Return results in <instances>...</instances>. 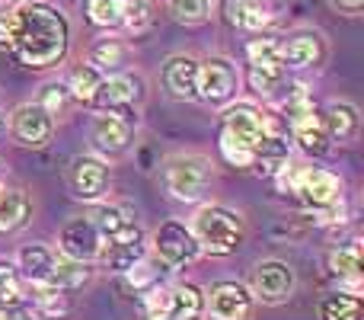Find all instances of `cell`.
Here are the masks:
<instances>
[{"label": "cell", "instance_id": "6da1fadb", "mask_svg": "<svg viewBox=\"0 0 364 320\" xmlns=\"http://www.w3.org/2000/svg\"><path fill=\"white\" fill-rule=\"evenodd\" d=\"M68 19L61 10L48 4H26L13 13V38L10 48L26 68H51L68 51Z\"/></svg>", "mask_w": 364, "mask_h": 320}, {"label": "cell", "instance_id": "7a4b0ae2", "mask_svg": "<svg viewBox=\"0 0 364 320\" xmlns=\"http://www.w3.org/2000/svg\"><path fill=\"white\" fill-rule=\"evenodd\" d=\"M188 231L198 240L201 250H208L211 257H227V253H233L243 244L246 227L237 212H230L224 205H208L195 215V224Z\"/></svg>", "mask_w": 364, "mask_h": 320}, {"label": "cell", "instance_id": "3957f363", "mask_svg": "<svg viewBox=\"0 0 364 320\" xmlns=\"http://www.w3.org/2000/svg\"><path fill=\"white\" fill-rule=\"evenodd\" d=\"M246 58H250V81H252V90L262 96H272L275 90L284 87V68L282 61V42L272 36H262V38H252L246 45Z\"/></svg>", "mask_w": 364, "mask_h": 320}, {"label": "cell", "instance_id": "277c9868", "mask_svg": "<svg viewBox=\"0 0 364 320\" xmlns=\"http://www.w3.org/2000/svg\"><path fill=\"white\" fill-rule=\"evenodd\" d=\"M284 109H288V122L291 132H294V141H301V148L307 154H323L329 148V132L323 125V115L316 113V106L307 100L304 87H294V93L284 100Z\"/></svg>", "mask_w": 364, "mask_h": 320}, {"label": "cell", "instance_id": "5b68a950", "mask_svg": "<svg viewBox=\"0 0 364 320\" xmlns=\"http://www.w3.org/2000/svg\"><path fill=\"white\" fill-rule=\"evenodd\" d=\"M282 182H288L307 208H333L342 199V180L329 170L307 167V170H291V176L282 167Z\"/></svg>", "mask_w": 364, "mask_h": 320}, {"label": "cell", "instance_id": "8992f818", "mask_svg": "<svg viewBox=\"0 0 364 320\" xmlns=\"http://www.w3.org/2000/svg\"><path fill=\"white\" fill-rule=\"evenodd\" d=\"M166 186L182 202H198L205 189L211 186V163L198 154H186V158H173L166 167Z\"/></svg>", "mask_w": 364, "mask_h": 320}, {"label": "cell", "instance_id": "52a82bcc", "mask_svg": "<svg viewBox=\"0 0 364 320\" xmlns=\"http://www.w3.org/2000/svg\"><path fill=\"white\" fill-rule=\"evenodd\" d=\"M237 68H233L227 58H208L198 64V100L220 106V103L233 100L237 93Z\"/></svg>", "mask_w": 364, "mask_h": 320}, {"label": "cell", "instance_id": "ba28073f", "mask_svg": "<svg viewBox=\"0 0 364 320\" xmlns=\"http://www.w3.org/2000/svg\"><path fill=\"white\" fill-rule=\"evenodd\" d=\"M154 247H157V257L164 259L170 269H182V266H188L201 253L198 240H195L192 231H188L186 224H179V221L160 224V231L154 234Z\"/></svg>", "mask_w": 364, "mask_h": 320}, {"label": "cell", "instance_id": "9c48e42d", "mask_svg": "<svg viewBox=\"0 0 364 320\" xmlns=\"http://www.w3.org/2000/svg\"><path fill=\"white\" fill-rule=\"evenodd\" d=\"M208 314L211 320H250L252 291L240 282H218L208 291Z\"/></svg>", "mask_w": 364, "mask_h": 320}, {"label": "cell", "instance_id": "30bf717a", "mask_svg": "<svg viewBox=\"0 0 364 320\" xmlns=\"http://www.w3.org/2000/svg\"><path fill=\"white\" fill-rule=\"evenodd\" d=\"M294 291V269L288 263H278V259H269V263H259L256 272H252V295L265 304H282L291 298Z\"/></svg>", "mask_w": 364, "mask_h": 320}, {"label": "cell", "instance_id": "8fae6325", "mask_svg": "<svg viewBox=\"0 0 364 320\" xmlns=\"http://www.w3.org/2000/svg\"><path fill=\"white\" fill-rule=\"evenodd\" d=\"M58 247H61V253L68 259L90 263V259L100 257L102 237H100V231L93 227V221L90 218H74V221H68V224L61 227V234H58Z\"/></svg>", "mask_w": 364, "mask_h": 320}, {"label": "cell", "instance_id": "7c38bea8", "mask_svg": "<svg viewBox=\"0 0 364 320\" xmlns=\"http://www.w3.org/2000/svg\"><path fill=\"white\" fill-rule=\"evenodd\" d=\"M68 186L77 199L93 202L109 189V167L100 158H74L68 167Z\"/></svg>", "mask_w": 364, "mask_h": 320}, {"label": "cell", "instance_id": "4fadbf2b", "mask_svg": "<svg viewBox=\"0 0 364 320\" xmlns=\"http://www.w3.org/2000/svg\"><path fill=\"white\" fill-rule=\"evenodd\" d=\"M10 132L19 145L42 148V145H48L51 132H55V115H48L38 103H26V106H19L16 113H13Z\"/></svg>", "mask_w": 364, "mask_h": 320}, {"label": "cell", "instance_id": "5bb4252c", "mask_svg": "<svg viewBox=\"0 0 364 320\" xmlns=\"http://www.w3.org/2000/svg\"><path fill=\"white\" fill-rule=\"evenodd\" d=\"M106 240H109L106 250H100V253L109 269H115V272H128L144 257V231H141L134 221H128L122 231H115L112 237H106Z\"/></svg>", "mask_w": 364, "mask_h": 320}, {"label": "cell", "instance_id": "9a60e30c", "mask_svg": "<svg viewBox=\"0 0 364 320\" xmlns=\"http://www.w3.org/2000/svg\"><path fill=\"white\" fill-rule=\"evenodd\" d=\"M128 141H132V119L125 115V109H106L102 115H96L93 145L102 154H122Z\"/></svg>", "mask_w": 364, "mask_h": 320}, {"label": "cell", "instance_id": "2e32d148", "mask_svg": "<svg viewBox=\"0 0 364 320\" xmlns=\"http://www.w3.org/2000/svg\"><path fill=\"white\" fill-rule=\"evenodd\" d=\"M141 100V81L132 74H115L109 81H100L93 103L106 113V109H128L132 103Z\"/></svg>", "mask_w": 364, "mask_h": 320}, {"label": "cell", "instance_id": "e0dca14e", "mask_svg": "<svg viewBox=\"0 0 364 320\" xmlns=\"http://www.w3.org/2000/svg\"><path fill=\"white\" fill-rule=\"evenodd\" d=\"M164 83L176 100H198V61L188 55H176L166 61Z\"/></svg>", "mask_w": 364, "mask_h": 320}, {"label": "cell", "instance_id": "ac0fdd59", "mask_svg": "<svg viewBox=\"0 0 364 320\" xmlns=\"http://www.w3.org/2000/svg\"><path fill=\"white\" fill-rule=\"evenodd\" d=\"M320 55H323V45H320V36H314V32H297V36L282 42L284 68H310V64L320 61Z\"/></svg>", "mask_w": 364, "mask_h": 320}, {"label": "cell", "instance_id": "d6986e66", "mask_svg": "<svg viewBox=\"0 0 364 320\" xmlns=\"http://www.w3.org/2000/svg\"><path fill=\"white\" fill-rule=\"evenodd\" d=\"M227 23L250 32H262L272 23V10L265 0H227Z\"/></svg>", "mask_w": 364, "mask_h": 320}, {"label": "cell", "instance_id": "ffe728a7", "mask_svg": "<svg viewBox=\"0 0 364 320\" xmlns=\"http://www.w3.org/2000/svg\"><path fill=\"white\" fill-rule=\"evenodd\" d=\"M51 269H55V253L42 244H29L19 250V272L29 279L32 285H48Z\"/></svg>", "mask_w": 364, "mask_h": 320}, {"label": "cell", "instance_id": "44dd1931", "mask_svg": "<svg viewBox=\"0 0 364 320\" xmlns=\"http://www.w3.org/2000/svg\"><path fill=\"white\" fill-rule=\"evenodd\" d=\"M32 215V202L26 192L19 189H4L0 192V234H13L29 221Z\"/></svg>", "mask_w": 364, "mask_h": 320}, {"label": "cell", "instance_id": "7402d4cb", "mask_svg": "<svg viewBox=\"0 0 364 320\" xmlns=\"http://www.w3.org/2000/svg\"><path fill=\"white\" fill-rule=\"evenodd\" d=\"M166 314L173 320H198L205 314V295H201L195 285H179L170 289V304H166Z\"/></svg>", "mask_w": 364, "mask_h": 320}, {"label": "cell", "instance_id": "603a6c76", "mask_svg": "<svg viewBox=\"0 0 364 320\" xmlns=\"http://www.w3.org/2000/svg\"><path fill=\"white\" fill-rule=\"evenodd\" d=\"M323 125H326L329 138H352L355 132H358V109L348 106V103H333V106L326 109V115H323Z\"/></svg>", "mask_w": 364, "mask_h": 320}, {"label": "cell", "instance_id": "cb8c5ba5", "mask_svg": "<svg viewBox=\"0 0 364 320\" xmlns=\"http://www.w3.org/2000/svg\"><path fill=\"white\" fill-rule=\"evenodd\" d=\"M323 320H361V298L352 291H339V295L323 298L320 304Z\"/></svg>", "mask_w": 364, "mask_h": 320}, {"label": "cell", "instance_id": "d4e9b609", "mask_svg": "<svg viewBox=\"0 0 364 320\" xmlns=\"http://www.w3.org/2000/svg\"><path fill=\"white\" fill-rule=\"evenodd\" d=\"M100 81H102L100 68H93V64H80V68H74L70 77H68V93L80 103H93Z\"/></svg>", "mask_w": 364, "mask_h": 320}, {"label": "cell", "instance_id": "484cf974", "mask_svg": "<svg viewBox=\"0 0 364 320\" xmlns=\"http://www.w3.org/2000/svg\"><path fill=\"white\" fill-rule=\"evenodd\" d=\"M90 279V269H87V263H77V259H58L55 257V269H51V279H48V285H55V289H77V285H83Z\"/></svg>", "mask_w": 364, "mask_h": 320}, {"label": "cell", "instance_id": "4316f807", "mask_svg": "<svg viewBox=\"0 0 364 320\" xmlns=\"http://www.w3.org/2000/svg\"><path fill=\"white\" fill-rule=\"evenodd\" d=\"M329 269H333V276L348 279L352 285H358L361 247H358V244H352V247H339V250H333V253H329Z\"/></svg>", "mask_w": 364, "mask_h": 320}, {"label": "cell", "instance_id": "83f0119b", "mask_svg": "<svg viewBox=\"0 0 364 320\" xmlns=\"http://www.w3.org/2000/svg\"><path fill=\"white\" fill-rule=\"evenodd\" d=\"M83 13L100 29L122 26V0H83Z\"/></svg>", "mask_w": 364, "mask_h": 320}, {"label": "cell", "instance_id": "f1b7e54d", "mask_svg": "<svg viewBox=\"0 0 364 320\" xmlns=\"http://www.w3.org/2000/svg\"><path fill=\"white\" fill-rule=\"evenodd\" d=\"M23 304V276L16 266L0 263V308H16Z\"/></svg>", "mask_w": 364, "mask_h": 320}, {"label": "cell", "instance_id": "f546056e", "mask_svg": "<svg viewBox=\"0 0 364 320\" xmlns=\"http://www.w3.org/2000/svg\"><path fill=\"white\" fill-rule=\"evenodd\" d=\"M170 13L182 26H198L211 13V0H170Z\"/></svg>", "mask_w": 364, "mask_h": 320}, {"label": "cell", "instance_id": "4dcf8cb0", "mask_svg": "<svg viewBox=\"0 0 364 320\" xmlns=\"http://www.w3.org/2000/svg\"><path fill=\"white\" fill-rule=\"evenodd\" d=\"M93 68H102V71H115V68H122L125 64V58H128V51H125V45L122 42H115V38H102L100 45H93Z\"/></svg>", "mask_w": 364, "mask_h": 320}, {"label": "cell", "instance_id": "1f68e13d", "mask_svg": "<svg viewBox=\"0 0 364 320\" xmlns=\"http://www.w3.org/2000/svg\"><path fill=\"white\" fill-rule=\"evenodd\" d=\"M90 221H93V227L100 231V237L106 240V237H112L115 231H122L132 218H125V212L115 208V205H100L93 215H90Z\"/></svg>", "mask_w": 364, "mask_h": 320}, {"label": "cell", "instance_id": "d6a6232c", "mask_svg": "<svg viewBox=\"0 0 364 320\" xmlns=\"http://www.w3.org/2000/svg\"><path fill=\"white\" fill-rule=\"evenodd\" d=\"M122 23L132 32H144L151 26V0H122Z\"/></svg>", "mask_w": 364, "mask_h": 320}, {"label": "cell", "instance_id": "836d02e7", "mask_svg": "<svg viewBox=\"0 0 364 320\" xmlns=\"http://www.w3.org/2000/svg\"><path fill=\"white\" fill-rule=\"evenodd\" d=\"M68 90L58 87V83H48V87L42 90V100H38V106L45 109L48 115H61L64 109H68Z\"/></svg>", "mask_w": 364, "mask_h": 320}, {"label": "cell", "instance_id": "e575fe53", "mask_svg": "<svg viewBox=\"0 0 364 320\" xmlns=\"http://www.w3.org/2000/svg\"><path fill=\"white\" fill-rule=\"evenodd\" d=\"M10 38H13V13L10 16H0V45L10 48Z\"/></svg>", "mask_w": 364, "mask_h": 320}, {"label": "cell", "instance_id": "d590c367", "mask_svg": "<svg viewBox=\"0 0 364 320\" xmlns=\"http://www.w3.org/2000/svg\"><path fill=\"white\" fill-rule=\"evenodd\" d=\"M329 4L339 6V10H346V13H358L364 6V0H329Z\"/></svg>", "mask_w": 364, "mask_h": 320}, {"label": "cell", "instance_id": "8d00e7d4", "mask_svg": "<svg viewBox=\"0 0 364 320\" xmlns=\"http://www.w3.org/2000/svg\"><path fill=\"white\" fill-rule=\"evenodd\" d=\"M4 4H6V6H26L29 0H4Z\"/></svg>", "mask_w": 364, "mask_h": 320}, {"label": "cell", "instance_id": "74e56055", "mask_svg": "<svg viewBox=\"0 0 364 320\" xmlns=\"http://www.w3.org/2000/svg\"><path fill=\"white\" fill-rule=\"evenodd\" d=\"M147 320H173L170 314H147Z\"/></svg>", "mask_w": 364, "mask_h": 320}, {"label": "cell", "instance_id": "f35d334b", "mask_svg": "<svg viewBox=\"0 0 364 320\" xmlns=\"http://www.w3.org/2000/svg\"><path fill=\"white\" fill-rule=\"evenodd\" d=\"M0 320H13V317H10V314H6V311H4V308H0Z\"/></svg>", "mask_w": 364, "mask_h": 320}, {"label": "cell", "instance_id": "ab89813d", "mask_svg": "<svg viewBox=\"0 0 364 320\" xmlns=\"http://www.w3.org/2000/svg\"><path fill=\"white\" fill-rule=\"evenodd\" d=\"M0 192H4V182H0Z\"/></svg>", "mask_w": 364, "mask_h": 320}]
</instances>
